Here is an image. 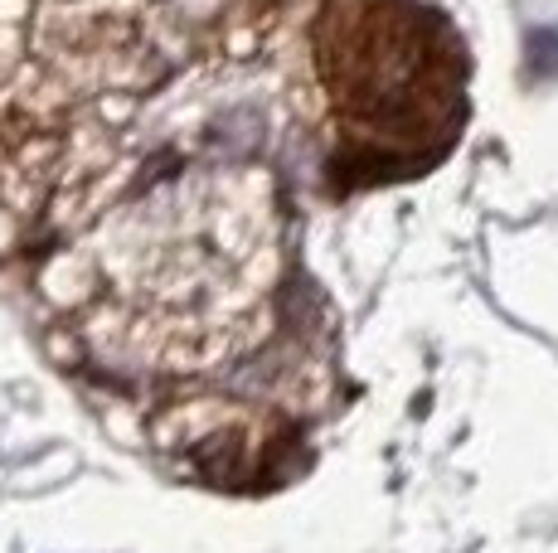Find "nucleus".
I'll return each instance as SVG.
<instances>
[{
  "label": "nucleus",
  "instance_id": "1",
  "mask_svg": "<svg viewBox=\"0 0 558 553\" xmlns=\"http://www.w3.org/2000/svg\"><path fill=\"white\" fill-rule=\"evenodd\" d=\"M292 276L263 170L190 165L63 248L45 296L78 369L175 418H204L243 413L257 359L292 374L277 365L292 349Z\"/></svg>",
  "mask_w": 558,
  "mask_h": 553
},
{
  "label": "nucleus",
  "instance_id": "2",
  "mask_svg": "<svg viewBox=\"0 0 558 553\" xmlns=\"http://www.w3.org/2000/svg\"><path fill=\"white\" fill-rule=\"evenodd\" d=\"M311 63L330 180L345 189L427 175L471 122V49L433 0H326Z\"/></svg>",
  "mask_w": 558,
  "mask_h": 553
}]
</instances>
